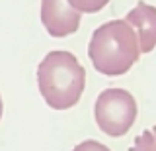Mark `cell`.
<instances>
[{
  "instance_id": "1",
  "label": "cell",
  "mask_w": 156,
  "mask_h": 151,
  "mask_svg": "<svg viewBox=\"0 0 156 151\" xmlns=\"http://www.w3.org/2000/svg\"><path fill=\"white\" fill-rule=\"evenodd\" d=\"M37 85L49 108L68 110L84 92L86 71L70 51H51L37 67Z\"/></svg>"
},
{
  "instance_id": "2",
  "label": "cell",
  "mask_w": 156,
  "mask_h": 151,
  "mask_svg": "<svg viewBox=\"0 0 156 151\" xmlns=\"http://www.w3.org/2000/svg\"><path fill=\"white\" fill-rule=\"evenodd\" d=\"M88 57L94 69L101 75H125L140 57L135 30L125 20H111L101 24L90 37Z\"/></svg>"
},
{
  "instance_id": "3",
  "label": "cell",
  "mask_w": 156,
  "mask_h": 151,
  "mask_svg": "<svg viewBox=\"0 0 156 151\" xmlns=\"http://www.w3.org/2000/svg\"><path fill=\"white\" fill-rule=\"evenodd\" d=\"M96 124L104 134L121 138L131 130L136 118V102L125 89H105L94 106Z\"/></svg>"
},
{
  "instance_id": "4",
  "label": "cell",
  "mask_w": 156,
  "mask_h": 151,
  "mask_svg": "<svg viewBox=\"0 0 156 151\" xmlns=\"http://www.w3.org/2000/svg\"><path fill=\"white\" fill-rule=\"evenodd\" d=\"M82 20V12L76 10L68 0H41V24L49 36H72Z\"/></svg>"
},
{
  "instance_id": "5",
  "label": "cell",
  "mask_w": 156,
  "mask_h": 151,
  "mask_svg": "<svg viewBox=\"0 0 156 151\" xmlns=\"http://www.w3.org/2000/svg\"><path fill=\"white\" fill-rule=\"evenodd\" d=\"M125 22L136 33L140 53H150L156 47V8L140 0L139 4L127 14Z\"/></svg>"
},
{
  "instance_id": "6",
  "label": "cell",
  "mask_w": 156,
  "mask_h": 151,
  "mask_svg": "<svg viewBox=\"0 0 156 151\" xmlns=\"http://www.w3.org/2000/svg\"><path fill=\"white\" fill-rule=\"evenodd\" d=\"M129 151H156V128H148L140 135H136Z\"/></svg>"
},
{
  "instance_id": "7",
  "label": "cell",
  "mask_w": 156,
  "mask_h": 151,
  "mask_svg": "<svg viewBox=\"0 0 156 151\" xmlns=\"http://www.w3.org/2000/svg\"><path fill=\"white\" fill-rule=\"evenodd\" d=\"M68 2H70L76 10H80V12L94 14V12H100L109 0H68Z\"/></svg>"
},
{
  "instance_id": "8",
  "label": "cell",
  "mask_w": 156,
  "mask_h": 151,
  "mask_svg": "<svg viewBox=\"0 0 156 151\" xmlns=\"http://www.w3.org/2000/svg\"><path fill=\"white\" fill-rule=\"evenodd\" d=\"M72 151H109V147H105L104 143H100L96 139H86L82 143H78Z\"/></svg>"
},
{
  "instance_id": "9",
  "label": "cell",
  "mask_w": 156,
  "mask_h": 151,
  "mask_svg": "<svg viewBox=\"0 0 156 151\" xmlns=\"http://www.w3.org/2000/svg\"><path fill=\"white\" fill-rule=\"evenodd\" d=\"M2 110L4 108H2V98H0V118H2Z\"/></svg>"
}]
</instances>
